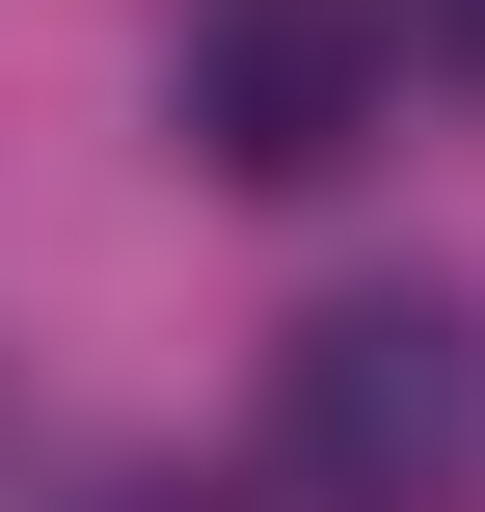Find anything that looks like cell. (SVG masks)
<instances>
[{
	"mask_svg": "<svg viewBox=\"0 0 485 512\" xmlns=\"http://www.w3.org/2000/svg\"><path fill=\"white\" fill-rule=\"evenodd\" d=\"M378 0H189L162 27V108H189V162L216 189H324V162H378Z\"/></svg>",
	"mask_w": 485,
	"mask_h": 512,
	"instance_id": "cell-2",
	"label": "cell"
},
{
	"mask_svg": "<svg viewBox=\"0 0 485 512\" xmlns=\"http://www.w3.org/2000/svg\"><path fill=\"white\" fill-rule=\"evenodd\" d=\"M485 459V324L459 297H324L270 351V486L297 512H432Z\"/></svg>",
	"mask_w": 485,
	"mask_h": 512,
	"instance_id": "cell-1",
	"label": "cell"
},
{
	"mask_svg": "<svg viewBox=\"0 0 485 512\" xmlns=\"http://www.w3.org/2000/svg\"><path fill=\"white\" fill-rule=\"evenodd\" d=\"M81 512H216V486H81Z\"/></svg>",
	"mask_w": 485,
	"mask_h": 512,
	"instance_id": "cell-4",
	"label": "cell"
},
{
	"mask_svg": "<svg viewBox=\"0 0 485 512\" xmlns=\"http://www.w3.org/2000/svg\"><path fill=\"white\" fill-rule=\"evenodd\" d=\"M378 54H459V81H485V0H378Z\"/></svg>",
	"mask_w": 485,
	"mask_h": 512,
	"instance_id": "cell-3",
	"label": "cell"
}]
</instances>
